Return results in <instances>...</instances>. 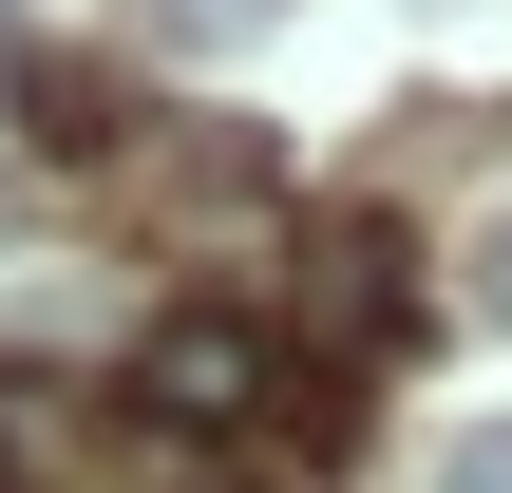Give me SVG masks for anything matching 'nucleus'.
Listing matches in <instances>:
<instances>
[{
  "label": "nucleus",
  "instance_id": "nucleus-1",
  "mask_svg": "<svg viewBox=\"0 0 512 493\" xmlns=\"http://www.w3.org/2000/svg\"><path fill=\"white\" fill-rule=\"evenodd\" d=\"M285 342H323V380L285 361L304 399H342L361 361H399V342H418V247H399L380 209H323V228H304V285H285Z\"/></svg>",
  "mask_w": 512,
  "mask_h": 493
},
{
  "label": "nucleus",
  "instance_id": "nucleus-3",
  "mask_svg": "<svg viewBox=\"0 0 512 493\" xmlns=\"http://www.w3.org/2000/svg\"><path fill=\"white\" fill-rule=\"evenodd\" d=\"M0 114H19V152H57V171L133 152V95H114L95 57H38V38H0Z\"/></svg>",
  "mask_w": 512,
  "mask_h": 493
},
{
  "label": "nucleus",
  "instance_id": "nucleus-5",
  "mask_svg": "<svg viewBox=\"0 0 512 493\" xmlns=\"http://www.w3.org/2000/svg\"><path fill=\"white\" fill-rule=\"evenodd\" d=\"M285 0H133V38H171V57H247Z\"/></svg>",
  "mask_w": 512,
  "mask_h": 493
},
{
  "label": "nucleus",
  "instance_id": "nucleus-7",
  "mask_svg": "<svg viewBox=\"0 0 512 493\" xmlns=\"http://www.w3.org/2000/svg\"><path fill=\"white\" fill-rule=\"evenodd\" d=\"M437 493H512V418H456L437 437Z\"/></svg>",
  "mask_w": 512,
  "mask_h": 493
},
{
  "label": "nucleus",
  "instance_id": "nucleus-4",
  "mask_svg": "<svg viewBox=\"0 0 512 493\" xmlns=\"http://www.w3.org/2000/svg\"><path fill=\"white\" fill-rule=\"evenodd\" d=\"M133 190H152V209H266L285 171H266V133L190 114V133H133Z\"/></svg>",
  "mask_w": 512,
  "mask_h": 493
},
{
  "label": "nucleus",
  "instance_id": "nucleus-8",
  "mask_svg": "<svg viewBox=\"0 0 512 493\" xmlns=\"http://www.w3.org/2000/svg\"><path fill=\"white\" fill-rule=\"evenodd\" d=\"M0 493H19V475H0Z\"/></svg>",
  "mask_w": 512,
  "mask_h": 493
},
{
  "label": "nucleus",
  "instance_id": "nucleus-2",
  "mask_svg": "<svg viewBox=\"0 0 512 493\" xmlns=\"http://www.w3.org/2000/svg\"><path fill=\"white\" fill-rule=\"evenodd\" d=\"M266 399H285V361L247 323H152L133 342V418H171V437H266Z\"/></svg>",
  "mask_w": 512,
  "mask_h": 493
},
{
  "label": "nucleus",
  "instance_id": "nucleus-6",
  "mask_svg": "<svg viewBox=\"0 0 512 493\" xmlns=\"http://www.w3.org/2000/svg\"><path fill=\"white\" fill-rule=\"evenodd\" d=\"M456 304H475V323H512V209H475V228H456Z\"/></svg>",
  "mask_w": 512,
  "mask_h": 493
}]
</instances>
